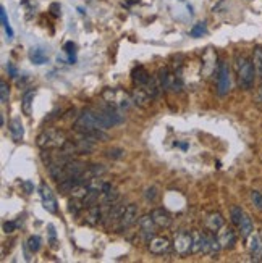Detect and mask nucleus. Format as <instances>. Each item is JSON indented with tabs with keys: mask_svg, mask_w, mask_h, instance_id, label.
I'll use <instances>...</instances> for the list:
<instances>
[{
	"mask_svg": "<svg viewBox=\"0 0 262 263\" xmlns=\"http://www.w3.org/2000/svg\"><path fill=\"white\" fill-rule=\"evenodd\" d=\"M206 226H207V230H209L211 233H219L220 228L225 226V220H223L222 213H219V212H212V213L207 216Z\"/></svg>",
	"mask_w": 262,
	"mask_h": 263,
	"instance_id": "obj_17",
	"label": "nucleus"
},
{
	"mask_svg": "<svg viewBox=\"0 0 262 263\" xmlns=\"http://www.w3.org/2000/svg\"><path fill=\"white\" fill-rule=\"evenodd\" d=\"M102 99H104L106 104L112 105V107H117L120 110H127L131 107V102L133 99L125 92L123 89H104L102 90Z\"/></svg>",
	"mask_w": 262,
	"mask_h": 263,
	"instance_id": "obj_4",
	"label": "nucleus"
},
{
	"mask_svg": "<svg viewBox=\"0 0 262 263\" xmlns=\"http://www.w3.org/2000/svg\"><path fill=\"white\" fill-rule=\"evenodd\" d=\"M131 99H133V104H134V105H138V107H141V108L147 107V105L151 104V100H152V99L149 97V94H147L143 87H138V86H136V89L133 90Z\"/></svg>",
	"mask_w": 262,
	"mask_h": 263,
	"instance_id": "obj_19",
	"label": "nucleus"
},
{
	"mask_svg": "<svg viewBox=\"0 0 262 263\" xmlns=\"http://www.w3.org/2000/svg\"><path fill=\"white\" fill-rule=\"evenodd\" d=\"M170 249V241L162 236H154L149 241V250L155 255H162Z\"/></svg>",
	"mask_w": 262,
	"mask_h": 263,
	"instance_id": "obj_14",
	"label": "nucleus"
},
{
	"mask_svg": "<svg viewBox=\"0 0 262 263\" xmlns=\"http://www.w3.org/2000/svg\"><path fill=\"white\" fill-rule=\"evenodd\" d=\"M240 233H241V236L244 237V239H248L249 236L253 234V221H251V218H249V215L248 213H244L243 215V220H241V223H240Z\"/></svg>",
	"mask_w": 262,
	"mask_h": 263,
	"instance_id": "obj_25",
	"label": "nucleus"
},
{
	"mask_svg": "<svg viewBox=\"0 0 262 263\" xmlns=\"http://www.w3.org/2000/svg\"><path fill=\"white\" fill-rule=\"evenodd\" d=\"M249 254L253 255V258H259L262 255V237L260 234H251L249 236V244H248Z\"/></svg>",
	"mask_w": 262,
	"mask_h": 263,
	"instance_id": "obj_21",
	"label": "nucleus"
},
{
	"mask_svg": "<svg viewBox=\"0 0 262 263\" xmlns=\"http://www.w3.org/2000/svg\"><path fill=\"white\" fill-rule=\"evenodd\" d=\"M68 142V137L60 129H44L38 137L36 144L42 151H54V148H63Z\"/></svg>",
	"mask_w": 262,
	"mask_h": 263,
	"instance_id": "obj_3",
	"label": "nucleus"
},
{
	"mask_svg": "<svg viewBox=\"0 0 262 263\" xmlns=\"http://www.w3.org/2000/svg\"><path fill=\"white\" fill-rule=\"evenodd\" d=\"M253 65H254L256 74L262 78V47H254V52H253Z\"/></svg>",
	"mask_w": 262,
	"mask_h": 263,
	"instance_id": "obj_27",
	"label": "nucleus"
},
{
	"mask_svg": "<svg viewBox=\"0 0 262 263\" xmlns=\"http://www.w3.org/2000/svg\"><path fill=\"white\" fill-rule=\"evenodd\" d=\"M259 260H260V261H262V255H260V258H259Z\"/></svg>",
	"mask_w": 262,
	"mask_h": 263,
	"instance_id": "obj_44",
	"label": "nucleus"
},
{
	"mask_svg": "<svg viewBox=\"0 0 262 263\" xmlns=\"http://www.w3.org/2000/svg\"><path fill=\"white\" fill-rule=\"evenodd\" d=\"M219 70V63H217V53L212 49H207L202 55V65H201V73L202 78H209L214 73H217Z\"/></svg>",
	"mask_w": 262,
	"mask_h": 263,
	"instance_id": "obj_9",
	"label": "nucleus"
},
{
	"mask_svg": "<svg viewBox=\"0 0 262 263\" xmlns=\"http://www.w3.org/2000/svg\"><path fill=\"white\" fill-rule=\"evenodd\" d=\"M123 155H125V151H121V148H110V151H107V157L113 160H118Z\"/></svg>",
	"mask_w": 262,
	"mask_h": 263,
	"instance_id": "obj_38",
	"label": "nucleus"
},
{
	"mask_svg": "<svg viewBox=\"0 0 262 263\" xmlns=\"http://www.w3.org/2000/svg\"><path fill=\"white\" fill-rule=\"evenodd\" d=\"M143 89L146 90L147 94H149V97H151V99H157L159 96H161V90H164V89H162V86H161V83H159L157 76H151L149 83H147Z\"/></svg>",
	"mask_w": 262,
	"mask_h": 263,
	"instance_id": "obj_23",
	"label": "nucleus"
},
{
	"mask_svg": "<svg viewBox=\"0 0 262 263\" xmlns=\"http://www.w3.org/2000/svg\"><path fill=\"white\" fill-rule=\"evenodd\" d=\"M109 128H112V126L107 121L106 115L102 113V110H93V108L83 110L81 115L78 117V120L75 123V129L79 134H84L89 131H94V129H109Z\"/></svg>",
	"mask_w": 262,
	"mask_h": 263,
	"instance_id": "obj_1",
	"label": "nucleus"
},
{
	"mask_svg": "<svg viewBox=\"0 0 262 263\" xmlns=\"http://www.w3.org/2000/svg\"><path fill=\"white\" fill-rule=\"evenodd\" d=\"M23 187H25V191L28 194H32L34 192V184H32L31 181H23Z\"/></svg>",
	"mask_w": 262,
	"mask_h": 263,
	"instance_id": "obj_43",
	"label": "nucleus"
},
{
	"mask_svg": "<svg viewBox=\"0 0 262 263\" xmlns=\"http://www.w3.org/2000/svg\"><path fill=\"white\" fill-rule=\"evenodd\" d=\"M138 213H139V210H138V207H136L134 203L127 205V210H125V213H123V216H121L120 223L117 224L115 233H121V231H125V230H128L130 226H133L136 221H138Z\"/></svg>",
	"mask_w": 262,
	"mask_h": 263,
	"instance_id": "obj_10",
	"label": "nucleus"
},
{
	"mask_svg": "<svg viewBox=\"0 0 262 263\" xmlns=\"http://www.w3.org/2000/svg\"><path fill=\"white\" fill-rule=\"evenodd\" d=\"M84 221L91 226H96L102 221V207L99 203L96 205H91L86 210V216H84Z\"/></svg>",
	"mask_w": 262,
	"mask_h": 263,
	"instance_id": "obj_16",
	"label": "nucleus"
},
{
	"mask_svg": "<svg viewBox=\"0 0 262 263\" xmlns=\"http://www.w3.org/2000/svg\"><path fill=\"white\" fill-rule=\"evenodd\" d=\"M155 221L152 220L151 215H144L139 218V228H141V233L144 236V239L147 242L151 241V239L155 236Z\"/></svg>",
	"mask_w": 262,
	"mask_h": 263,
	"instance_id": "obj_13",
	"label": "nucleus"
},
{
	"mask_svg": "<svg viewBox=\"0 0 262 263\" xmlns=\"http://www.w3.org/2000/svg\"><path fill=\"white\" fill-rule=\"evenodd\" d=\"M193 247V234L186 231H180L173 239V249L180 257H185L191 252Z\"/></svg>",
	"mask_w": 262,
	"mask_h": 263,
	"instance_id": "obj_8",
	"label": "nucleus"
},
{
	"mask_svg": "<svg viewBox=\"0 0 262 263\" xmlns=\"http://www.w3.org/2000/svg\"><path fill=\"white\" fill-rule=\"evenodd\" d=\"M29 60L34 65H44V63L49 62V57H47V53H45L44 49H41V47H32L29 50Z\"/></svg>",
	"mask_w": 262,
	"mask_h": 263,
	"instance_id": "obj_24",
	"label": "nucleus"
},
{
	"mask_svg": "<svg viewBox=\"0 0 262 263\" xmlns=\"http://www.w3.org/2000/svg\"><path fill=\"white\" fill-rule=\"evenodd\" d=\"M88 192H89V186L86 184V182H78V184L72 189V197L75 199H84L88 196Z\"/></svg>",
	"mask_w": 262,
	"mask_h": 263,
	"instance_id": "obj_26",
	"label": "nucleus"
},
{
	"mask_svg": "<svg viewBox=\"0 0 262 263\" xmlns=\"http://www.w3.org/2000/svg\"><path fill=\"white\" fill-rule=\"evenodd\" d=\"M8 99H10V86L5 81H0V102L5 105L8 104Z\"/></svg>",
	"mask_w": 262,
	"mask_h": 263,
	"instance_id": "obj_34",
	"label": "nucleus"
},
{
	"mask_svg": "<svg viewBox=\"0 0 262 263\" xmlns=\"http://www.w3.org/2000/svg\"><path fill=\"white\" fill-rule=\"evenodd\" d=\"M106 207H109V212L106 215V218L102 220V223H104V226L107 228V230L115 231V228L120 223V220H121L125 210H127V207H125V203H121L118 200L113 202L112 205H106Z\"/></svg>",
	"mask_w": 262,
	"mask_h": 263,
	"instance_id": "obj_6",
	"label": "nucleus"
},
{
	"mask_svg": "<svg viewBox=\"0 0 262 263\" xmlns=\"http://www.w3.org/2000/svg\"><path fill=\"white\" fill-rule=\"evenodd\" d=\"M8 129H10L11 137H13V141L16 142H20L23 137H25V128H23V123L20 118H11L8 123Z\"/></svg>",
	"mask_w": 262,
	"mask_h": 263,
	"instance_id": "obj_22",
	"label": "nucleus"
},
{
	"mask_svg": "<svg viewBox=\"0 0 262 263\" xmlns=\"http://www.w3.org/2000/svg\"><path fill=\"white\" fill-rule=\"evenodd\" d=\"M243 215H244L243 209H241V207H238V205H233V207L230 209L232 223H233L235 226H240V223H241V220H243Z\"/></svg>",
	"mask_w": 262,
	"mask_h": 263,
	"instance_id": "obj_29",
	"label": "nucleus"
},
{
	"mask_svg": "<svg viewBox=\"0 0 262 263\" xmlns=\"http://www.w3.org/2000/svg\"><path fill=\"white\" fill-rule=\"evenodd\" d=\"M39 194H41V200L44 209L47 210L49 213L55 215L59 212V203H57V197L55 194L52 192V189L47 186V182H41L39 184Z\"/></svg>",
	"mask_w": 262,
	"mask_h": 263,
	"instance_id": "obj_7",
	"label": "nucleus"
},
{
	"mask_svg": "<svg viewBox=\"0 0 262 263\" xmlns=\"http://www.w3.org/2000/svg\"><path fill=\"white\" fill-rule=\"evenodd\" d=\"M41 244H42V241H41L39 236H29L28 242H26V249L29 250V252L36 254V252H39Z\"/></svg>",
	"mask_w": 262,
	"mask_h": 263,
	"instance_id": "obj_31",
	"label": "nucleus"
},
{
	"mask_svg": "<svg viewBox=\"0 0 262 263\" xmlns=\"http://www.w3.org/2000/svg\"><path fill=\"white\" fill-rule=\"evenodd\" d=\"M15 230H16V223H15V221H5V223H4V233L11 234Z\"/></svg>",
	"mask_w": 262,
	"mask_h": 263,
	"instance_id": "obj_39",
	"label": "nucleus"
},
{
	"mask_svg": "<svg viewBox=\"0 0 262 263\" xmlns=\"http://www.w3.org/2000/svg\"><path fill=\"white\" fill-rule=\"evenodd\" d=\"M251 202L259 212H262V194L259 191H251Z\"/></svg>",
	"mask_w": 262,
	"mask_h": 263,
	"instance_id": "obj_36",
	"label": "nucleus"
},
{
	"mask_svg": "<svg viewBox=\"0 0 262 263\" xmlns=\"http://www.w3.org/2000/svg\"><path fill=\"white\" fill-rule=\"evenodd\" d=\"M50 13H52L54 16H60V15H62V8H60V5H59V4H52V5H50Z\"/></svg>",
	"mask_w": 262,
	"mask_h": 263,
	"instance_id": "obj_41",
	"label": "nucleus"
},
{
	"mask_svg": "<svg viewBox=\"0 0 262 263\" xmlns=\"http://www.w3.org/2000/svg\"><path fill=\"white\" fill-rule=\"evenodd\" d=\"M206 32H207V26H206V23H196V25L191 28V31H189V36H191V37H195V39H198V37H202Z\"/></svg>",
	"mask_w": 262,
	"mask_h": 263,
	"instance_id": "obj_30",
	"label": "nucleus"
},
{
	"mask_svg": "<svg viewBox=\"0 0 262 263\" xmlns=\"http://www.w3.org/2000/svg\"><path fill=\"white\" fill-rule=\"evenodd\" d=\"M235 66H236L238 86L244 90L251 89L254 84V79L257 76L256 70H254V65H253V60H249L244 55H238L236 60H235Z\"/></svg>",
	"mask_w": 262,
	"mask_h": 263,
	"instance_id": "obj_2",
	"label": "nucleus"
},
{
	"mask_svg": "<svg viewBox=\"0 0 262 263\" xmlns=\"http://www.w3.org/2000/svg\"><path fill=\"white\" fill-rule=\"evenodd\" d=\"M47 230H49V234H50L52 247H55V237H57V234H55V228H54V224H49V226H47Z\"/></svg>",
	"mask_w": 262,
	"mask_h": 263,
	"instance_id": "obj_42",
	"label": "nucleus"
},
{
	"mask_svg": "<svg viewBox=\"0 0 262 263\" xmlns=\"http://www.w3.org/2000/svg\"><path fill=\"white\" fill-rule=\"evenodd\" d=\"M151 216L159 228H168L172 224V215H170V212L165 209H154L151 212Z\"/></svg>",
	"mask_w": 262,
	"mask_h": 263,
	"instance_id": "obj_15",
	"label": "nucleus"
},
{
	"mask_svg": "<svg viewBox=\"0 0 262 263\" xmlns=\"http://www.w3.org/2000/svg\"><path fill=\"white\" fill-rule=\"evenodd\" d=\"M63 50L68 53V57H70V62L72 63H75L76 62V59H75V52H76V45L70 41V42H66L65 45H63Z\"/></svg>",
	"mask_w": 262,
	"mask_h": 263,
	"instance_id": "obj_37",
	"label": "nucleus"
},
{
	"mask_svg": "<svg viewBox=\"0 0 262 263\" xmlns=\"http://www.w3.org/2000/svg\"><path fill=\"white\" fill-rule=\"evenodd\" d=\"M7 71H8V74H10L11 78H18V70L15 68L13 63H7Z\"/></svg>",
	"mask_w": 262,
	"mask_h": 263,
	"instance_id": "obj_40",
	"label": "nucleus"
},
{
	"mask_svg": "<svg viewBox=\"0 0 262 263\" xmlns=\"http://www.w3.org/2000/svg\"><path fill=\"white\" fill-rule=\"evenodd\" d=\"M0 21H2V26H4V29L7 32L8 39H11V37H13V29H11V26H10V21H8V16H7L5 7H0Z\"/></svg>",
	"mask_w": 262,
	"mask_h": 263,
	"instance_id": "obj_28",
	"label": "nucleus"
},
{
	"mask_svg": "<svg viewBox=\"0 0 262 263\" xmlns=\"http://www.w3.org/2000/svg\"><path fill=\"white\" fill-rule=\"evenodd\" d=\"M83 209H84V203H83L81 199H75L73 197V200L68 202V210H70V213H73L75 216L79 215V212H81Z\"/></svg>",
	"mask_w": 262,
	"mask_h": 263,
	"instance_id": "obj_32",
	"label": "nucleus"
},
{
	"mask_svg": "<svg viewBox=\"0 0 262 263\" xmlns=\"http://www.w3.org/2000/svg\"><path fill=\"white\" fill-rule=\"evenodd\" d=\"M88 171L91 173V176L96 178V176H104V175L107 173V168H106L104 165L96 163V165H89V166H88Z\"/></svg>",
	"mask_w": 262,
	"mask_h": 263,
	"instance_id": "obj_33",
	"label": "nucleus"
},
{
	"mask_svg": "<svg viewBox=\"0 0 262 263\" xmlns=\"http://www.w3.org/2000/svg\"><path fill=\"white\" fill-rule=\"evenodd\" d=\"M217 76V94L220 97L226 96L232 89V74H230V66L226 62L219 63V70L215 73Z\"/></svg>",
	"mask_w": 262,
	"mask_h": 263,
	"instance_id": "obj_5",
	"label": "nucleus"
},
{
	"mask_svg": "<svg viewBox=\"0 0 262 263\" xmlns=\"http://www.w3.org/2000/svg\"><path fill=\"white\" fill-rule=\"evenodd\" d=\"M131 78H133V83L138 86V87H144L147 83H149L151 79V74L147 73V70L144 66H136L133 73H131Z\"/></svg>",
	"mask_w": 262,
	"mask_h": 263,
	"instance_id": "obj_20",
	"label": "nucleus"
},
{
	"mask_svg": "<svg viewBox=\"0 0 262 263\" xmlns=\"http://www.w3.org/2000/svg\"><path fill=\"white\" fill-rule=\"evenodd\" d=\"M193 247L191 254H207L209 255V241L207 234H204L201 231H193Z\"/></svg>",
	"mask_w": 262,
	"mask_h": 263,
	"instance_id": "obj_11",
	"label": "nucleus"
},
{
	"mask_svg": "<svg viewBox=\"0 0 262 263\" xmlns=\"http://www.w3.org/2000/svg\"><path fill=\"white\" fill-rule=\"evenodd\" d=\"M34 97H36V89L26 90L21 97V110L26 117L32 115V105H34Z\"/></svg>",
	"mask_w": 262,
	"mask_h": 263,
	"instance_id": "obj_18",
	"label": "nucleus"
},
{
	"mask_svg": "<svg viewBox=\"0 0 262 263\" xmlns=\"http://www.w3.org/2000/svg\"><path fill=\"white\" fill-rule=\"evenodd\" d=\"M144 197H146L147 202H155L157 197H159V191H157V187H154V186L146 187V191H144Z\"/></svg>",
	"mask_w": 262,
	"mask_h": 263,
	"instance_id": "obj_35",
	"label": "nucleus"
},
{
	"mask_svg": "<svg viewBox=\"0 0 262 263\" xmlns=\"http://www.w3.org/2000/svg\"><path fill=\"white\" fill-rule=\"evenodd\" d=\"M217 237H219V242H220L222 249H233L236 244V233L229 226L220 228L217 233Z\"/></svg>",
	"mask_w": 262,
	"mask_h": 263,
	"instance_id": "obj_12",
	"label": "nucleus"
}]
</instances>
